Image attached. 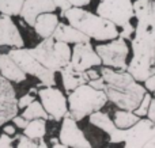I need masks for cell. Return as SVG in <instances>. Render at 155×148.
I'll return each instance as SVG.
<instances>
[{"mask_svg":"<svg viewBox=\"0 0 155 148\" xmlns=\"http://www.w3.org/2000/svg\"><path fill=\"white\" fill-rule=\"evenodd\" d=\"M135 33L131 40L132 59L127 71L143 83L155 73V3L153 0L134 2Z\"/></svg>","mask_w":155,"mask_h":148,"instance_id":"6da1fadb","label":"cell"},{"mask_svg":"<svg viewBox=\"0 0 155 148\" xmlns=\"http://www.w3.org/2000/svg\"><path fill=\"white\" fill-rule=\"evenodd\" d=\"M99 72L105 82L104 91L106 92L107 101L124 110H135L139 106L147 92L143 83L137 82L128 71L113 69L101 65Z\"/></svg>","mask_w":155,"mask_h":148,"instance_id":"7a4b0ae2","label":"cell"},{"mask_svg":"<svg viewBox=\"0 0 155 148\" xmlns=\"http://www.w3.org/2000/svg\"><path fill=\"white\" fill-rule=\"evenodd\" d=\"M60 16L65 18L70 24L84 33L90 40L106 42L118 37L120 29L112 21L84 10L83 7H71L64 12H60Z\"/></svg>","mask_w":155,"mask_h":148,"instance_id":"3957f363","label":"cell"},{"mask_svg":"<svg viewBox=\"0 0 155 148\" xmlns=\"http://www.w3.org/2000/svg\"><path fill=\"white\" fill-rule=\"evenodd\" d=\"M67 101L68 116L79 122L91 113L101 110L107 103V97L104 90H97L88 83H84L68 92Z\"/></svg>","mask_w":155,"mask_h":148,"instance_id":"277c9868","label":"cell"},{"mask_svg":"<svg viewBox=\"0 0 155 148\" xmlns=\"http://www.w3.org/2000/svg\"><path fill=\"white\" fill-rule=\"evenodd\" d=\"M30 50L33 56L45 68L53 72H60V69L70 63L72 49L70 43L57 41L53 37H48L42 38V41Z\"/></svg>","mask_w":155,"mask_h":148,"instance_id":"5b68a950","label":"cell"},{"mask_svg":"<svg viewBox=\"0 0 155 148\" xmlns=\"http://www.w3.org/2000/svg\"><path fill=\"white\" fill-rule=\"evenodd\" d=\"M8 56L21 67L26 75H31L40 80L41 86H56V72L45 68L34 56L31 50L27 48H11L8 52Z\"/></svg>","mask_w":155,"mask_h":148,"instance_id":"8992f818","label":"cell"},{"mask_svg":"<svg viewBox=\"0 0 155 148\" xmlns=\"http://www.w3.org/2000/svg\"><path fill=\"white\" fill-rule=\"evenodd\" d=\"M94 48H95L104 67L127 71L128 56H129V52H131V48H129L128 42L125 40L117 37L114 40L106 41L104 43L102 42L98 43Z\"/></svg>","mask_w":155,"mask_h":148,"instance_id":"52a82bcc","label":"cell"},{"mask_svg":"<svg viewBox=\"0 0 155 148\" xmlns=\"http://www.w3.org/2000/svg\"><path fill=\"white\" fill-rule=\"evenodd\" d=\"M97 14L112 21L120 29L134 22V0H99Z\"/></svg>","mask_w":155,"mask_h":148,"instance_id":"ba28073f","label":"cell"},{"mask_svg":"<svg viewBox=\"0 0 155 148\" xmlns=\"http://www.w3.org/2000/svg\"><path fill=\"white\" fill-rule=\"evenodd\" d=\"M37 97L49 114V120L61 121L68 114V101L64 92L56 86H41Z\"/></svg>","mask_w":155,"mask_h":148,"instance_id":"9c48e42d","label":"cell"},{"mask_svg":"<svg viewBox=\"0 0 155 148\" xmlns=\"http://www.w3.org/2000/svg\"><path fill=\"white\" fill-rule=\"evenodd\" d=\"M155 130V124L147 117L140 120L128 129H124L123 144L125 148H147L150 139Z\"/></svg>","mask_w":155,"mask_h":148,"instance_id":"30bf717a","label":"cell"},{"mask_svg":"<svg viewBox=\"0 0 155 148\" xmlns=\"http://www.w3.org/2000/svg\"><path fill=\"white\" fill-rule=\"evenodd\" d=\"M71 52L70 64L78 71H87L90 68H95L102 65V61L97 53L95 48L93 46L91 41L74 43Z\"/></svg>","mask_w":155,"mask_h":148,"instance_id":"8fae6325","label":"cell"},{"mask_svg":"<svg viewBox=\"0 0 155 148\" xmlns=\"http://www.w3.org/2000/svg\"><path fill=\"white\" fill-rule=\"evenodd\" d=\"M59 139L65 147L71 148H90L93 147L91 141L86 137L84 132L79 128L78 121L72 117L67 116L61 120V127H60Z\"/></svg>","mask_w":155,"mask_h":148,"instance_id":"7c38bea8","label":"cell"},{"mask_svg":"<svg viewBox=\"0 0 155 148\" xmlns=\"http://www.w3.org/2000/svg\"><path fill=\"white\" fill-rule=\"evenodd\" d=\"M19 111L18 98L11 82L0 78V128L10 122Z\"/></svg>","mask_w":155,"mask_h":148,"instance_id":"4fadbf2b","label":"cell"},{"mask_svg":"<svg viewBox=\"0 0 155 148\" xmlns=\"http://www.w3.org/2000/svg\"><path fill=\"white\" fill-rule=\"evenodd\" d=\"M88 121H90L91 125H94L99 130L106 133L109 136V141L112 144L123 143L124 129H120V128L116 127L114 121L110 118V116L107 113H105L102 110H97L88 116Z\"/></svg>","mask_w":155,"mask_h":148,"instance_id":"5bb4252c","label":"cell"},{"mask_svg":"<svg viewBox=\"0 0 155 148\" xmlns=\"http://www.w3.org/2000/svg\"><path fill=\"white\" fill-rule=\"evenodd\" d=\"M0 46L23 48L25 41L18 26L12 21V16L0 15Z\"/></svg>","mask_w":155,"mask_h":148,"instance_id":"9a60e30c","label":"cell"},{"mask_svg":"<svg viewBox=\"0 0 155 148\" xmlns=\"http://www.w3.org/2000/svg\"><path fill=\"white\" fill-rule=\"evenodd\" d=\"M57 8L53 0H25L22 11L19 14L27 26H34L35 18L42 12H54Z\"/></svg>","mask_w":155,"mask_h":148,"instance_id":"2e32d148","label":"cell"},{"mask_svg":"<svg viewBox=\"0 0 155 148\" xmlns=\"http://www.w3.org/2000/svg\"><path fill=\"white\" fill-rule=\"evenodd\" d=\"M0 75H2V78L7 79L11 83H22L27 79V75L8 56V53L0 54Z\"/></svg>","mask_w":155,"mask_h":148,"instance_id":"e0dca14e","label":"cell"},{"mask_svg":"<svg viewBox=\"0 0 155 148\" xmlns=\"http://www.w3.org/2000/svg\"><path fill=\"white\" fill-rule=\"evenodd\" d=\"M52 37L57 41H63V42L67 43H79V42H86V41H91L84 33L78 30L72 24L64 23V22H59Z\"/></svg>","mask_w":155,"mask_h":148,"instance_id":"ac0fdd59","label":"cell"},{"mask_svg":"<svg viewBox=\"0 0 155 148\" xmlns=\"http://www.w3.org/2000/svg\"><path fill=\"white\" fill-rule=\"evenodd\" d=\"M60 75H61V82L63 87H64L65 92H71L72 90H75L76 87H79L80 84L88 83V76L86 73V71H78L72 65L68 63L64 68L60 69Z\"/></svg>","mask_w":155,"mask_h":148,"instance_id":"d6986e66","label":"cell"},{"mask_svg":"<svg viewBox=\"0 0 155 148\" xmlns=\"http://www.w3.org/2000/svg\"><path fill=\"white\" fill-rule=\"evenodd\" d=\"M60 19L56 12H42L35 18L34 22V31L37 33L38 37L41 38H48L52 37L56 26L59 24Z\"/></svg>","mask_w":155,"mask_h":148,"instance_id":"ffe728a7","label":"cell"},{"mask_svg":"<svg viewBox=\"0 0 155 148\" xmlns=\"http://www.w3.org/2000/svg\"><path fill=\"white\" fill-rule=\"evenodd\" d=\"M23 135L33 140L38 141L40 139H44L46 135V120L44 118H34L27 122L26 128L23 129Z\"/></svg>","mask_w":155,"mask_h":148,"instance_id":"44dd1931","label":"cell"},{"mask_svg":"<svg viewBox=\"0 0 155 148\" xmlns=\"http://www.w3.org/2000/svg\"><path fill=\"white\" fill-rule=\"evenodd\" d=\"M140 120L139 116L135 114L134 110H124V109H118L114 111L113 116V121H114L116 127L120 129H128L132 125H135Z\"/></svg>","mask_w":155,"mask_h":148,"instance_id":"7402d4cb","label":"cell"},{"mask_svg":"<svg viewBox=\"0 0 155 148\" xmlns=\"http://www.w3.org/2000/svg\"><path fill=\"white\" fill-rule=\"evenodd\" d=\"M22 116L26 120H34V118H44V120H49V114L46 113V110L44 109L42 103L40 101L34 99L29 106L23 109V113Z\"/></svg>","mask_w":155,"mask_h":148,"instance_id":"603a6c76","label":"cell"},{"mask_svg":"<svg viewBox=\"0 0 155 148\" xmlns=\"http://www.w3.org/2000/svg\"><path fill=\"white\" fill-rule=\"evenodd\" d=\"M25 0H0V14L8 16H19Z\"/></svg>","mask_w":155,"mask_h":148,"instance_id":"cb8c5ba5","label":"cell"},{"mask_svg":"<svg viewBox=\"0 0 155 148\" xmlns=\"http://www.w3.org/2000/svg\"><path fill=\"white\" fill-rule=\"evenodd\" d=\"M151 99H153V94L151 92H146L144 97H143V99L140 101L139 106H137L136 109H135V114L139 117H146L147 116V111H148V108H150V103H151Z\"/></svg>","mask_w":155,"mask_h":148,"instance_id":"d4e9b609","label":"cell"},{"mask_svg":"<svg viewBox=\"0 0 155 148\" xmlns=\"http://www.w3.org/2000/svg\"><path fill=\"white\" fill-rule=\"evenodd\" d=\"M15 140L18 141L16 143V147L18 148H38V141L33 140V139L27 137L26 135H15Z\"/></svg>","mask_w":155,"mask_h":148,"instance_id":"484cf974","label":"cell"},{"mask_svg":"<svg viewBox=\"0 0 155 148\" xmlns=\"http://www.w3.org/2000/svg\"><path fill=\"white\" fill-rule=\"evenodd\" d=\"M134 33H135V24H134V22H131V23L125 24L124 27H120L118 37L125 41H131L132 37H134Z\"/></svg>","mask_w":155,"mask_h":148,"instance_id":"4316f807","label":"cell"},{"mask_svg":"<svg viewBox=\"0 0 155 148\" xmlns=\"http://www.w3.org/2000/svg\"><path fill=\"white\" fill-rule=\"evenodd\" d=\"M34 99H37V95L30 94V92H27V94L22 95L21 98H18V108H19V109H25L26 106H29Z\"/></svg>","mask_w":155,"mask_h":148,"instance_id":"83f0119b","label":"cell"},{"mask_svg":"<svg viewBox=\"0 0 155 148\" xmlns=\"http://www.w3.org/2000/svg\"><path fill=\"white\" fill-rule=\"evenodd\" d=\"M14 141H15V136H10V135H7V133L3 132V135L0 136V148L12 147Z\"/></svg>","mask_w":155,"mask_h":148,"instance_id":"f1b7e54d","label":"cell"},{"mask_svg":"<svg viewBox=\"0 0 155 148\" xmlns=\"http://www.w3.org/2000/svg\"><path fill=\"white\" fill-rule=\"evenodd\" d=\"M11 121H12V124L15 125L18 129L23 130L25 128H26V125H27V122H29V120H26L23 116H18V114H16L15 117H12V120H11Z\"/></svg>","mask_w":155,"mask_h":148,"instance_id":"f546056e","label":"cell"},{"mask_svg":"<svg viewBox=\"0 0 155 148\" xmlns=\"http://www.w3.org/2000/svg\"><path fill=\"white\" fill-rule=\"evenodd\" d=\"M143 86L147 90L148 92H154L155 91V73L150 75L144 82H143Z\"/></svg>","mask_w":155,"mask_h":148,"instance_id":"4dcf8cb0","label":"cell"},{"mask_svg":"<svg viewBox=\"0 0 155 148\" xmlns=\"http://www.w3.org/2000/svg\"><path fill=\"white\" fill-rule=\"evenodd\" d=\"M53 3H54V5H56V8H59L61 12H64V11H67L68 8L72 7L68 0H53Z\"/></svg>","mask_w":155,"mask_h":148,"instance_id":"1f68e13d","label":"cell"},{"mask_svg":"<svg viewBox=\"0 0 155 148\" xmlns=\"http://www.w3.org/2000/svg\"><path fill=\"white\" fill-rule=\"evenodd\" d=\"M88 84H90L91 87H94V88H97V90H104V87H105V82H104V79H102V76H99L98 79L88 80Z\"/></svg>","mask_w":155,"mask_h":148,"instance_id":"d6a6232c","label":"cell"},{"mask_svg":"<svg viewBox=\"0 0 155 148\" xmlns=\"http://www.w3.org/2000/svg\"><path fill=\"white\" fill-rule=\"evenodd\" d=\"M2 128H3V132L7 133V135H10V136H15L16 133H18V132H16V129H18V128H16L14 124H8V122H7V124H4Z\"/></svg>","mask_w":155,"mask_h":148,"instance_id":"836d02e7","label":"cell"},{"mask_svg":"<svg viewBox=\"0 0 155 148\" xmlns=\"http://www.w3.org/2000/svg\"><path fill=\"white\" fill-rule=\"evenodd\" d=\"M147 118H150L151 121L155 124V98L153 97L151 99V103H150V108H148V111H147Z\"/></svg>","mask_w":155,"mask_h":148,"instance_id":"e575fe53","label":"cell"},{"mask_svg":"<svg viewBox=\"0 0 155 148\" xmlns=\"http://www.w3.org/2000/svg\"><path fill=\"white\" fill-rule=\"evenodd\" d=\"M72 7H86L91 3V0H68Z\"/></svg>","mask_w":155,"mask_h":148,"instance_id":"d590c367","label":"cell"},{"mask_svg":"<svg viewBox=\"0 0 155 148\" xmlns=\"http://www.w3.org/2000/svg\"><path fill=\"white\" fill-rule=\"evenodd\" d=\"M86 73H87L88 76V80H93V79H98L99 76H101V72L97 69H94V68H90V69L86 71Z\"/></svg>","mask_w":155,"mask_h":148,"instance_id":"8d00e7d4","label":"cell"},{"mask_svg":"<svg viewBox=\"0 0 155 148\" xmlns=\"http://www.w3.org/2000/svg\"><path fill=\"white\" fill-rule=\"evenodd\" d=\"M147 148H155V130H154L153 137H151V139H150V141H148Z\"/></svg>","mask_w":155,"mask_h":148,"instance_id":"74e56055","label":"cell"},{"mask_svg":"<svg viewBox=\"0 0 155 148\" xmlns=\"http://www.w3.org/2000/svg\"><path fill=\"white\" fill-rule=\"evenodd\" d=\"M46 147H48V144L44 141V139H40L38 140V148H46Z\"/></svg>","mask_w":155,"mask_h":148,"instance_id":"f35d334b","label":"cell"},{"mask_svg":"<svg viewBox=\"0 0 155 148\" xmlns=\"http://www.w3.org/2000/svg\"><path fill=\"white\" fill-rule=\"evenodd\" d=\"M29 92H30V94L37 95V94H38V88H37V87H31V88L29 90Z\"/></svg>","mask_w":155,"mask_h":148,"instance_id":"ab89813d","label":"cell"},{"mask_svg":"<svg viewBox=\"0 0 155 148\" xmlns=\"http://www.w3.org/2000/svg\"><path fill=\"white\" fill-rule=\"evenodd\" d=\"M151 94H153V97L155 98V91H154V92H151Z\"/></svg>","mask_w":155,"mask_h":148,"instance_id":"60d3db41","label":"cell"},{"mask_svg":"<svg viewBox=\"0 0 155 148\" xmlns=\"http://www.w3.org/2000/svg\"><path fill=\"white\" fill-rule=\"evenodd\" d=\"M153 2H154V3H155V0H153Z\"/></svg>","mask_w":155,"mask_h":148,"instance_id":"b9f144b4","label":"cell"},{"mask_svg":"<svg viewBox=\"0 0 155 148\" xmlns=\"http://www.w3.org/2000/svg\"><path fill=\"white\" fill-rule=\"evenodd\" d=\"M0 78H2V75H0Z\"/></svg>","mask_w":155,"mask_h":148,"instance_id":"7bdbcfd3","label":"cell"}]
</instances>
